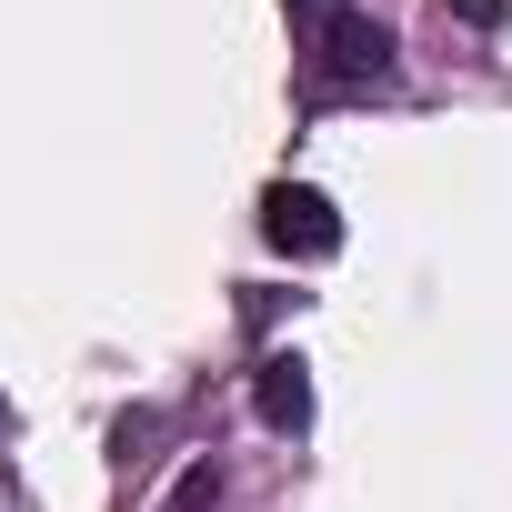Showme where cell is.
<instances>
[{
	"label": "cell",
	"instance_id": "cell-5",
	"mask_svg": "<svg viewBox=\"0 0 512 512\" xmlns=\"http://www.w3.org/2000/svg\"><path fill=\"white\" fill-rule=\"evenodd\" d=\"M442 11H462V21H502V0H442Z\"/></svg>",
	"mask_w": 512,
	"mask_h": 512
},
{
	"label": "cell",
	"instance_id": "cell-1",
	"mask_svg": "<svg viewBox=\"0 0 512 512\" xmlns=\"http://www.w3.org/2000/svg\"><path fill=\"white\" fill-rule=\"evenodd\" d=\"M262 241L292 251V262H332V251H342V211H332L312 181H282V191L262 201Z\"/></svg>",
	"mask_w": 512,
	"mask_h": 512
},
{
	"label": "cell",
	"instance_id": "cell-2",
	"mask_svg": "<svg viewBox=\"0 0 512 512\" xmlns=\"http://www.w3.org/2000/svg\"><path fill=\"white\" fill-rule=\"evenodd\" d=\"M312 51H322V81H382L392 71V31L372 11H352V0H332L312 21Z\"/></svg>",
	"mask_w": 512,
	"mask_h": 512
},
{
	"label": "cell",
	"instance_id": "cell-4",
	"mask_svg": "<svg viewBox=\"0 0 512 512\" xmlns=\"http://www.w3.org/2000/svg\"><path fill=\"white\" fill-rule=\"evenodd\" d=\"M211 502H221V472H211V462H201V472H191V482H181V492H171V512H211Z\"/></svg>",
	"mask_w": 512,
	"mask_h": 512
},
{
	"label": "cell",
	"instance_id": "cell-6",
	"mask_svg": "<svg viewBox=\"0 0 512 512\" xmlns=\"http://www.w3.org/2000/svg\"><path fill=\"white\" fill-rule=\"evenodd\" d=\"M282 11H292V21H302V31H312V21H322V11H332V0H282Z\"/></svg>",
	"mask_w": 512,
	"mask_h": 512
},
{
	"label": "cell",
	"instance_id": "cell-3",
	"mask_svg": "<svg viewBox=\"0 0 512 512\" xmlns=\"http://www.w3.org/2000/svg\"><path fill=\"white\" fill-rule=\"evenodd\" d=\"M251 412H262L272 432H302V422H312V372H302V352H272L262 372H251Z\"/></svg>",
	"mask_w": 512,
	"mask_h": 512
}]
</instances>
